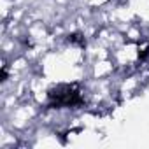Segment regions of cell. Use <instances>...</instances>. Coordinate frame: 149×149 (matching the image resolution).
<instances>
[{
	"mask_svg": "<svg viewBox=\"0 0 149 149\" xmlns=\"http://www.w3.org/2000/svg\"><path fill=\"white\" fill-rule=\"evenodd\" d=\"M68 40H70L72 44H77V46H81V47H84V44H86L84 37H83V35H79V33H72V35H68Z\"/></svg>",
	"mask_w": 149,
	"mask_h": 149,
	"instance_id": "2",
	"label": "cell"
},
{
	"mask_svg": "<svg viewBox=\"0 0 149 149\" xmlns=\"http://www.w3.org/2000/svg\"><path fill=\"white\" fill-rule=\"evenodd\" d=\"M83 104L81 91L76 86L61 84L49 90V105L51 107H74Z\"/></svg>",
	"mask_w": 149,
	"mask_h": 149,
	"instance_id": "1",
	"label": "cell"
}]
</instances>
